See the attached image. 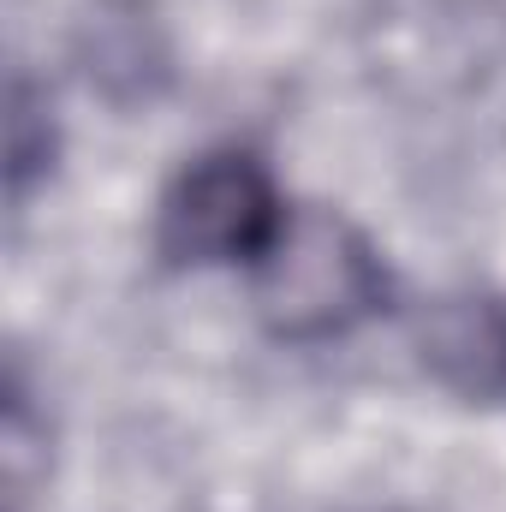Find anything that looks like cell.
Segmentation results:
<instances>
[{
	"label": "cell",
	"instance_id": "obj_1",
	"mask_svg": "<svg viewBox=\"0 0 506 512\" xmlns=\"http://www.w3.org/2000/svg\"><path fill=\"white\" fill-rule=\"evenodd\" d=\"M387 298L376 245L334 209H286L280 239L256 262V316L274 340L316 346L352 334Z\"/></svg>",
	"mask_w": 506,
	"mask_h": 512
},
{
	"label": "cell",
	"instance_id": "obj_2",
	"mask_svg": "<svg viewBox=\"0 0 506 512\" xmlns=\"http://www.w3.org/2000/svg\"><path fill=\"white\" fill-rule=\"evenodd\" d=\"M286 209L274 197L268 167L251 149H215L191 161L173 191L161 197L155 245L173 268H215V262H262L280 239Z\"/></svg>",
	"mask_w": 506,
	"mask_h": 512
},
{
	"label": "cell",
	"instance_id": "obj_3",
	"mask_svg": "<svg viewBox=\"0 0 506 512\" xmlns=\"http://www.w3.org/2000/svg\"><path fill=\"white\" fill-rule=\"evenodd\" d=\"M417 352L423 370L441 387H453L459 399H506V298L489 292H465V298H441L429 304V316L417 322Z\"/></svg>",
	"mask_w": 506,
	"mask_h": 512
},
{
	"label": "cell",
	"instance_id": "obj_4",
	"mask_svg": "<svg viewBox=\"0 0 506 512\" xmlns=\"http://www.w3.org/2000/svg\"><path fill=\"white\" fill-rule=\"evenodd\" d=\"M84 66L108 96H149V78L167 72V42L143 0H102L84 18Z\"/></svg>",
	"mask_w": 506,
	"mask_h": 512
},
{
	"label": "cell",
	"instance_id": "obj_5",
	"mask_svg": "<svg viewBox=\"0 0 506 512\" xmlns=\"http://www.w3.org/2000/svg\"><path fill=\"white\" fill-rule=\"evenodd\" d=\"M54 167V120H48V96L12 72V90H6V191L12 203L30 197V185Z\"/></svg>",
	"mask_w": 506,
	"mask_h": 512
},
{
	"label": "cell",
	"instance_id": "obj_6",
	"mask_svg": "<svg viewBox=\"0 0 506 512\" xmlns=\"http://www.w3.org/2000/svg\"><path fill=\"white\" fill-rule=\"evenodd\" d=\"M0 459H6V489H12V507L30 495V483L48 471V429L30 417V393L12 376L6 382V429H0Z\"/></svg>",
	"mask_w": 506,
	"mask_h": 512
}]
</instances>
